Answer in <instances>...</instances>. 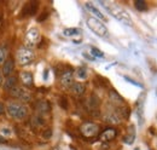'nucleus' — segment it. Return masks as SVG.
<instances>
[{
  "instance_id": "nucleus-1",
  "label": "nucleus",
  "mask_w": 157,
  "mask_h": 150,
  "mask_svg": "<svg viewBox=\"0 0 157 150\" xmlns=\"http://www.w3.org/2000/svg\"><path fill=\"white\" fill-rule=\"evenodd\" d=\"M100 4L108 10V12L114 16L116 19H118L120 22L127 24V26H132L133 22H132V18L129 16V14L122 7L120 6L116 2H113V1H100Z\"/></svg>"
},
{
  "instance_id": "nucleus-2",
  "label": "nucleus",
  "mask_w": 157,
  "mask_h": 150,
  "mask_svg": "<svg viewBox=\"0 0 157 150\" xmlns=\"http://www.w3.org/2000/svg\"><path fill=\"white\" fill-rule=\"evenodd\" d=\"M7 112L11 117L17 119V120H22L27 116L28 110L24 107V104H22L20 102H11L7 105Z\"/></svg>"
},
{
  "instance_id": "nucleus-3",
  "label": "nucleus",
  "mask_w": 157,
  "mask_h": 150,
  "mask_svg": "<svg viewBox=\"0 0 157 150\" xmlns=\"http://www.w3.org/2000/svg\"><path fill=\"white\" fill-rule=\"evenodd\" d=\"M87 26H88V28L94 33V34H97L98 37H108V28L105 27V24L101 22V21H99V19L94 18V17H90V18H87Z\"/></svg>"
},
{
  "instance_id": "nucleus-4",
  "label": "nucleus",
  "mask_w": 157,
  "mask_h": 150,
  "mask_svg": "<svg viewBox=\"0 0 157 150\" xmlns=\"http://www.w3.org/2000/svg\"><path fill=\"white\" fill-rule=\"evenodd\" d=\"M16 59L18 62V64L21 65H25L28 63H30L34 59V51L29 47L22 46L21 49H18L17 55H16Z\"/></svg>"
},
{
  "instance_id": "nucleus-5",
  "label": "nucleus",
  "mask_w": 157,
  "mask_h": 150,
  "mask_svg": "<svg viewBox=\"0 0 157 150\" xmlns=\"http://www.w3.org/2000/svg\"><path fill=\"white\" fill-rule=\"evenodd\" d=\"M40 40V32L38 28L33 27L30 28L27 33H25V37H24V44H25V47H34Z\"/></svg>"
},
{
  "instance_id": "nucleus-6",
  "label": "nucleus",
  "mask_w": 157,
  "mask_h": 150,
  "mask_svg": "<svg viewBox=\"0 0 157 150\" xmlns=\"http://www.w3.org/2000/svg\"><path fill=\"white\" fill-rule=\"evenodd\" d=\"M10 94H11L13 98L18 99L20 102H23V103H27V102H29V101L32 99V93H30V91L27 90V89H24V87L15 86V87L10 91Z\"/></svg>"
},
{
  "instance_id": "nucleus-7",
  "label": "nucleus",
  "mask_w": 157,
  "mask_h": 150,
  "mask_svg": "<svg viewBox=\"0 0 157 150\" xmlns=\"http://www.w3.org/2000/svg\"><path fill=\"white\" fill-rule=\"evenodd\" d=\"M80 131L81 133L87 137V138H91V137H96L99 132V126L93 124V122H85L81 125L80 127Z\"/></svg>"
},
{
  "instance_id": "nucleus-8",
  "label": "nucleus",
  "mask_w": 157,
  "mask_h": 150,
  "mask_svg": "<svg viewBox=\"0 0 157 150\" xmlns=\"http://www.w3.org/2000/svg\"><path fill=\"white\" fill-rule=\"evenodd\" d=\"M74 84V73L73 70H65L60 76V85L64 89L71 87Z\"/></svg>"
},
{
  "instance_id": "nucleus-9",
  "label": "nucleus",
  "mask_w": 157,
  "mask_h": 150,
  "mask_svg": "<svg viewBox=\"0 0 157 150\" xmlns=\"http://www.w3.org/2000/svg\"><path fill=\"white\" fill-rule=\"evenodd\" d=\"M116 134H117V132H116L115 128L109 127V128L104 130V131L100 133L99 139H100L101 142H110V140H113V139L116 138Z\"/></svg>"
},
{
  "instance_id": "nucleus-10",
  "label": "nucleus",
  "mask_w": 157,
  "mask_h": 150,
  "mask_svg": "<svg viewBox=\"0 0 157 150\" xmlns=\"http://www.w3.org/2000/svg\"><path fill=\"white\" fill-rule=\"evenodd\" d=\"M85 6H86V9H87V10H88V11H90V12H91L93 16H94V18L99 19V21L101 19V21H105V22L108 21V19H106V17H105V16L101 14V11H99L98 9H97V7H96V6H94L92 2H86V4H85Z\"/></svg>"
},
{
  "instance_id": "nucleus-11",
  "label": "nucleus",
  "mask_w": 157,
  "mask_h": 150,
  "mask_svg": "<svg viewBox=\"0 0 157 150\" xmlns=\"http://www.w3.org/2000/svg\"><path fill=\"white\" fill-rule=\"evenodd\" d=\"M13 68H15V63H13V61L11 58H9V59H6L4 62L1 73H2V75H5V76H10V75L12 74V72H13Z\"/></svg>"
},
{
  "instance_id": "nucleus-12",
  "label": "nucleus",
  "mask_w": 157,
  "mask_h": 150,
  "mask_svg": "<svg viewBox=\"0 0 157 150\" xmlns=\"http://www.w3.org/2000/svg\"><path fill=\"white\" fill-rule=\"evenodd\" d=\"M16 82H17V77H16L15 75H10V76L6 77L5 82L2 84V89L10 92V91L16 86Z\"/></svg>"
},
{
  "instance_id": "nucleus-13",
  "label": "nucleus",
  "mask_w": 157,
  "mask_h": 150,
  "mask_svg": "<svg viewBox=\"0 0 157 150\" xmlns=\"http://www.w3.org/2000/svg\"><path fill=\"white\" fill-rule=\"evenodd\" d=\"M36 110H38L40 114H46V112H48L51 110L50 103H48L47 101H45V99L39 101V102L36 103Z\"/></svg>"
},
{
  "instance_id": "nucleus-14",
  "label": "nucleus",
  "mask_w": 157,
  "mask_h": 150,
  "mask_svg": "<svg viewBox=\"0 0 157 150\" xmlns=\"http://www.w3.org/2000/svg\"><path fill=\"white\" fill-rule=\"evenodd\" d=\"M20 76L24 86H32L33 85V74L30 72H22Z\"/></svg>"
},
{
  "instance_id": "nucleus-15",
  "label": "nucleus",
  "mask_w": 157,
  "mask_h": 150,
  "mask_svg": "<svg viewBox=\"0 0 157 150\" xmlns=\"http://www.w3.org/2000/svg\"><path fill=\"white\" fill-rule=\"evenodd\" d=\"M85 90H86V86L82 82H74L71 86V92L75 96H81L85 92Z\"/></svg>"
},
{
  "instance_id": "nucleus-16",
  "label": "nucleus",
  "mask_w": 157,
  "mask_h": 150,
  "mask_svg": "<svg viewBox=\"0 0 157 150\" xmlns=\"http://www.w3.org/2000/svg\"><path fill=\"white\" fill-rule=\"evenodd\" d=\"M104 120L108 124H118L121 121V119L118 117V115L116 112H106L104 115Z\"/></svg>"
},
{
  "instance_id": "nucleus-17",
  "label": "nucleus",
  "mask_w": 157,
  "mask_h": 150,
  "mask_svg": "<svg viewBox=\"0 0 157 150\" xmlns=\"http://www.w3.org/2000/svg\"><path fill=\"white\" fill-rule=\"evenodd\" d=\"M134 139H136V130H134V127L132 126V127L129 128V133L123 138V140H124L126 144H132V143L134 142Z\"/></svg>"
},
{
  "instance_id": "nucleus-18",
  "label": "nucleus",
  "mask_w": 157,
  "mask_h": 150,
  "mask_svg": "<svg viewBox=\"0 0 157 150\" xmlns=\"http://www.w3.org/2000/svg\"><path fill=\"white\" fill-rule=\"evenodd\" d=\"M78 34H81V30L78 28H67L63 30L64 37H74V35H78Z\"/></svg>"
},
{
  "instance_id": "nucleus-19",
  "label": "nucleus",
  "mask_w": 157,
  "mask_h": 150,
  "mask_svg": "<svg viewBox=\"0 0 157 150\" xmlns=\"http://www.w3.org/2000/svg\"><path fill=\"white\" fill-rule=\"evenodd\" d=\"M110 99H111L113 102H115V103H123V98H122L115 90H111V91H110Z\"/></svg>"
},
{
  "instance_id": "nucleus-20",
  "label": "nucleus",
  "mask_w": 157,
  "mask_h": 150,
  "mask_svg": "<svg viewBox=\"0 0 157 150\" xmlns=\"http://www.w3.org/2000/svg\"><path fill=\"white\" fill-rule=\"evenodd\" d=\"M76 76H78V79H81V80H86V79H87V70H86V68H85V67L78 68V70H76Z\"/></svg>"
},
{
  "instance_id": "nucleus-21",
  "label": "nucleus",
  "mask_w": 157,
  "mask_h": 150,
  "mask_svg": "<svg viewBox=\"0 0 157 150\" xmlns=\"http://www.w3.org/2000/svg\"><path fill=\"white\" fill-rule=\"evenodd\" d=\"M134 6H136V9H137L138 11H146V9H147L146 2L144 0H137L134 2Z\"/></svg>"
},
{
  "instance_id": "nucleus-22",
  "label": "nucleus",
  "mask_w": 157,
  "mask_h": 150,
  "mask_svg": "<svg viewBox=\"0 0 157 150\" xmlns=\"http://www.w3.org/2000/svg\"><path fill=\"white\" fill-rule=\"evenodd\" d=\"M44 119L39 116V115H35L34 117H33V125L35 126V127H41V126H44Z\"/></svg>"
},
{
  "instance_id": "nucleus-23",
  "label": "nucleus",
  "mask_w": 157,
  "mask_h": 150,
  "mask_svg": "<svg viewBox=\"0 0 157 150\" xmlns=\"http://www.w3.org/2000/svg\"><path fill=\"white\" fill-rule=\"evenodd\" d=\"M91 53H92V57H94V58H97V57H103L104 56V53L101 52V51H99L97 47H92L91 49Z\"/></svg>"
},
{
  "instance_id": "nucleus-24",
  "label": "nucleus",
  "mask_w": 157,
  "mask_h": 150,
  "mask_svg": "<svg viewBox=\"0 0 157 150\" xmlns=\"http://www.w3.org/2000/svg\"><path fill=\"white\" fill-rule=\"evenodd\" d=\"M6 49L5 47H1L0 46V64H2L5 62V58H6Z\"/></svg>"
},
{
  "instance_id": "nucleus-25",
  "label": "nucleus",
  "mask_w": 157,
  "mask_h": 150,
  "mask_svg": "<svg viewBox=\"0 0 157 150\" xmlns=\"http://www.w3.org/2000/svg\"><path fill=\"white\" fill-rule=\"evenodd\" d=\"M42 137L45 138V139H50L51 137H52V131L48 128V130H46V131H44L42 133Z\"/></svg>"
},
{
  "instance_id": "nucleus-26",
  "label": "nucleus",
  "mask_w": 157,
  "mask_h": 150,
  "mask_svg": "<svg viewBox=\"0 0 157 150\" xmlns=\"http://www.w3.org/2000/svg\"><path fill=\"white\" fill-rule=\"evenodd\" d=\"M124 79L128 81V82H131V84H133V85H136V86H138V87H141V85L140 84H138L137 81H134V80H132V79H129L128 76H124Z\"/></svg>"
},
{
  "instance_id": "nucleus-27",
  "label": "nucleus",
  "mask_w": 157,
  "mask_h": 150,
  "mask_svg": "<svg viewBox=\"0 0 157 150\" xmlns=\"http://www.w3.org/2000/svg\"><path fill=\"white\" fill-rule=\"evenodd\" d=\"M5 112V104L2 102H0V115H2Z\"/></svg>"
},
{
  "instance_id": "nucleus-28",
  "label": "nucleus",
  "mask_w": 157,
  "mask_h": 150,
  "mask_svg": "<svg viewBox=\"0 0 157 150\" xmlns=\"http://www.w3.org/2000/svg\"><path fill=\"white\" fill-rule=\"evenodd\" d=\"M2 133H4V134H7V136H10V134H11V132H10L9 128H2Z\"/></svg>"
},
{
  "instance_id": "nucleus-29",
  "label": "nucleus",
  "mask_w": 157,
  "mask_h": 150,
  "mask_svg": "<svg viewBox=\"0 0 157 150\" xmlns=\"http://www.w3.org/2000/svg\"><path fill=\"white\" fill-rule=\"evenodd\" d=\"M0 143H6V138L0 134Z\"/></svg>"
},
{
  "instance_id": "nucleus-30",
  "label": "nucleus",
  "mask_w": 157,
  "mask_h": 150,
  "mask_svg": "<svg viewBox=\"0 0 157 150\" xmlns=\"http://www.w3.org/2000/svg\"><path fill=\"white\" fill-rule=\"evenodd\" d=\"M2 82H4V75H2V73L0 72V86L2 85Z\"/></svg>"
},
{
  "instance_id": "nucleus-31",
  "label": "nucleus",
  "mask_w": 157,
  "mask_h": 150,
  "mask_svg": "<svg viewBox=\"0 0 157 150\" xmlns=\"http://www.w3.org/2000/svg\"><path fill=\"white\" fill-rule=\"evenodd\" d=\"M52 150H59V148H53Z\"/></svg>"
},
{
  "instance_id": "nucleus-32",
  "label": "nucleus",
  "mask_w": 157,
  "mask_h": 150,
  "mask_svg": "<svg viewBox=\"0 0 157 150\" xmlns=\"http://www.w3.org/2000/svg\"><path fill=\"white\" fill-rule=\"evenodd\" d=\"M134 150H140V149H139V148H136V149H134Z\"/></svg>"
},
{
  "instance_id": "nucleus-33",
  "label": "nucleus",
  "mask_w": 157,
  "mask_h": 150,
  "mask_svg": "<svg viewBox=\"0 0 157 150\" xmlns=\"http://www.w3.org/2000/svg\"><path fill=\"white\" fill-rule=\"evenodd\" d=\"M0 26H1V21H0Z\"/></svg>"
}]
</instances>
